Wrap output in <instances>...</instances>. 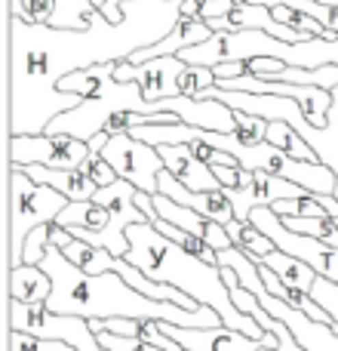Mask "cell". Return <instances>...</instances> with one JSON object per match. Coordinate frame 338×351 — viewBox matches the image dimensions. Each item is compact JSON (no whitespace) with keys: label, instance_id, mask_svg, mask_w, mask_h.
Masks as SVG:
<instances>
[{"label":"cell","instance_id":"7","mask_svg":"<svg viewBox=\"0 0 338 351\" xmlns=\"http://www.w3.org/2000/svg\"><path fill=\"white\" fill-rule=\"evenodd\" d=\"M90 142L65 133H37V136H10V164L53 167V170H80L90 158Z\"/></svg>","mask_w":338,"mask_h":351},{"label":"cell","instance_id":"33","mask_svg":"<svg viewBox=\"0 0 338 351\" xmlns=\"http://www.w3.org/2000/svg\"><path fill=\"white\" fill-rule=\"evenodd\" d=\"M206 0H181V16H200Z\"/></svg>","mask_w":338,"mask_h":351},{"label":"cell","instance_id":"32","mask_svg":"<svg viewBox=\"0 0 338 351\" xmlns=\"http://www.w3.org/2000/svg\"><path fill=\"white\" fill-rule=\"evenodd\" d=\"M212 71H216L218 84H222V80L243 77V74H249V68H246V62H222V65H216V68H212Z\"/></svg>","mask_w":338,"mask_h":351},{"label":"cell","instance_id":"36","mask_svg":"<svg viewBox=\"0 0 338 351\" xmlns=\"http://www.w3.org/2000/svg\"><path fill=\"white\" fill-rule=\"evenodd\" d=\"M261 351H277V348H261Z\"/></svg>","mask_w":338,"mask_h":351},{"label":"cell","instance_id":"25","mask_svg":"<svg viewBox=\"0 0 338 351\" xmlns=\"http://www.w3.org/2000/svg\"><path fill=\"white\" fill-rule=\"evenodd\" d=\"M10 351H77L68 342L55 339H40V336L22 333V330H10Z\"/></svg>","mask_w":338,"mask_h":351},{"label":"cell","instance_id":"30","mask_svg":"<svg viewBox=\"0 0 338 351\" xmlns=\"http://www.w3.org/2000/svg\"><path fill=\"white\" fill-rule=\"evenodd\" d=\"M237 3H240V0H206L203 10H200V19H222V16H228Z\"/></svg>","mask_w":338,"mask_h":351},{"label":"cell","instance_id":"3","mask_svg":"<svg viewBox=\"0 0 338 351\" xmlns=\"http://www.w3.org/2000/svg\"><path fill=\"white\" fill-rule=\"evenodd\" d=\"M129 253L123 259H129L135 268L148 274L151 280H164L172 284L175 290L187 293L191 299H197L200 305H209L222 315L224 327L240 330V333L252 336V339L265 342V348H277L280 339L274 333H265L259 321H252L249 315H243L231 299V290L224 284V271L212 262H203L200 256L187 253L185 247H179L175 241H169L166 234H160L154 222H135L127 228Z\"/></svg>","mask_w":338,"mask_h":351},{"label":"cell","instance_id":"13","mask_svg":"<svg viewBox=\"0 0 338 351\" xmlns=\"http://www.w3.org/2000/svg\"><path fill=\"white\" fill-rule=\"evenodd\" d=\"M154 206H157V216L166 219V222H172L175 228L181 231H191V234H197L200 241H206L216 253H222V250H231L234 247V241H231V234L224 231L222 222H216V219H206L203 213L191 210V206H181L175 204L172 197H166V194H154Z\"/></svg>","mask_w":338,"mask_h":351},{"label":"cell","instance_id":"27","mask_svg":"<svg viewBox=\"0 0 338 351\" xmlns=\"http://www.w3.org/2000/svg\"><path fill=\"white\" fill-rule=\"evenodd\" d=\"M268 123L265 117L246 114V111H237V136H240L246 145H259V142L268 139Z\"/></svg>","mask_w":338,"mask_h":351},{"label":"cell","instance_id":"19","mask_svg":"<svg viewBox=\"0 0 338 351\" xmlns=\"http://www.w3.org/2000/svg\"><path fill=\"white\" fill-rule=\"evenodd\" d=\"M53 293V280L40 265L10 268V299L18 302H47Z\"/></svg>","mask_w":338,"mask_h":351},{"label":"cell","instance_id":"28","mask_svg":"<svg viewBox=\"0 0 338 351\" xmlns=\"http://www.w3.org/2000/svg\"><path fill=\"white\" fill-rule=\"evenodd\" d=\"M86 176H90L92 182H96L99 188H108V185H114L120 176H117V170L108 164V160L102 158V152H90V158L83 160V167H80Z\"/></svg>","mask_w":338,"mask_h":351},{"label":"cell","instance_id":"2","mask_svg":"<svg viewBox=\"0 0 338 351\" xmlns=\"http://www.w3.org/2000/svg\"><path fill=\"white\" fill-rule=\"evenodd\" d=\"M40 268L53 280L47 305L62 315H77L86 321H111V317H135V321H166L175 327H197L212 330L224 327L222 315L209 305H200L197 311L181 308L175 302H157V299L129 287L117 271L90 274L77 268L55 243H49Z\"/></svg>","mask_w":338,"mask_h":351},{"label":"cell","instance_id":"26","mask_svg":"<svg viewBox=\"0 0 338 351\" xmlns=\"http://www.w3.org/2000/svg\"><path fill=\"white\" fill-rule=\"evenodd\" d=\"M49 243H53V225H40V228H34L28 237H25V265H40L43 256H47Z\"/></svg>","mask_w":338,"mask_h":351},{"label":"cell","instance_id":"37","mask_svg":"<svg viewBox=\"0 0 338 351\" xmlns=\"http://www.w3.org/2000/svg\"><path fill=\"white\" fill-rule=\"evenodd\" d=\"M102 351H108V348H102Z\"/></svg>","mask_w":338,"mask_h":351},{"label":"cell","instance_id":"22","mask_svg":"<svg viewBox=\"0 0 338 351\" xmlns=\"http://www.w3.org/2000/svg\"><path fill=\"white\" fill-rule=\"evenodd\" d=\"M96 6L92 0H55V12H53V28H71V31H83L92 25L96 19Z\"/></svg>","mask_w":338,"mask_h":351},{"label":"cell","instance_id":"17","mask_svg":"<svg viewBox=\"0 0 338 351\" xmlns=\"http://www.w3.org/2000/svg\"><path fill=\"white\" fill-rule=\"evenodd\" d=\"M25 173L34 182H40V185H53L55 191H62L68 200H92L99 191V185L83 170H53V167L28 164Z\"/></svg>","mask_w":338,"mask_h":351},{"label":"cell","instance_id":"5","mask_svg":"<svg viewBox=\"0 0 338 351\" xmlns=\"http://www.w3.org/2000/svg\"><path fill=\"white\" fill-rule=\"evenodd\" d=\"M68 204L71 200L53 185H40L25 167L10 164V268L25 265V237L40 225H55Z\"/></svg>","mask_w":338,"mask_h":351},{"label":"cell","instance_id":"8","mask_svg":"<svg viewBox=\"0 0 338 351\" xmlns=\"http://www.w3.org/2000/svg\"><path fill=\"white\" fill-rule=\"evenodd\" d=\"M102 158L114 167L120 179L133 182L139 191L157 194V176L166 170L164 158H160V148L148 145V142L135 139L129 133H117L102 148Z\"/></svg>","mask_w":338,"mask_h":351},{"label":"cell","instance_id":"11","mask_svg":"<svg viewBox=\"0 0 338 351\" xmlns=\"http://www.w3.org/2000/svg\"><path fill=\"white\" fill-rule=\"evenodd\" d=\"M224 194H228L231 204H234V216L240 219V222H249V213H252L255 206H274L277 200L304 197V194H311V191L289 179H280V176H271L265 170H252V179H249L246 185L224 188Z\"/></svg>","mask_w":338,"mask_h":351},{"label":"cell","instance_id":"35","mask_svg":"<svg viewBox=\"0 0 338 351\" xmlns=\"http://www.w3.org/2000/svg\"><path fill=\"white\" fill-rule=\"evenodd\" d=\"M335 200H338V182H335Z\"/></svg>","mask_w":338,"mask_h":351},{"label":"cell","instance_id":"18","mask_svg":"<svg viewBox=\"0 0 338 351\" xmlns=\"http://www.w3.org/2000/svg\"><path fill=\"white\" fill-rule=\"evenodd\" d=\"M259 265H268L286 287L302 290V293H308V296H311V287H314L317 274H320L317 268H311L308 262L296 259V256H286V253H280V250H271L268 256H261Z\"/></svg>","mask_w":338,"mask_h":351},{"label":"cell","instance_id":"14","mask_svg":"<svg viewBox=\"0 0 338 351\" xmlns=\"http://www.w3.org/2000/svg\"><path fill=\"white\" fill-rule=\"evenodd\" d=\"M157 191L166 194V197H172L175 204L181 206H191V210L203 213L206 219H216V222L228 225L234 216V204H231V197L224 194V188H218V191H194V188H187L185 182H179L169 170H164L157 176Z\"/></svg>","mask_w":338,"mask_h":351},{"label":"cell","instance_id":"34","mask_svg":"<svg viewBox=\"0 0 338 351\" xmlns=\"http://www.w3.org/2000/svg\"><path fill=\"white\" fill-rule=\"evenodd\" d=\"M317 3H326V6H338V0H317Z\"/></svg>","mask_w":338,"mask_h":351},{"label":"cell","instance_id":"9","mask_svg":"<svg viewBox=\"0 0 338 351\" xmlns=\"http://www.w3.org/2000/svg\"><path fill=\"white\" fill-rule=\"evenodd\" d=\"M222 90H243V93H265V96H289L298 102L304 121L311 127H323L333 108V90H323V86H311V84H286V80H265L255 77V74H243V77H231L222 80Z\"/></svg>","mask_w":338,"mask_h":351},{"label":"cell","instance_id":"16","mask_svg":"<svg viewBox=\"0 0 338 351\" xmlns=\"http://www.w3.org/2000/svg\"><path fill=\"white\" fill-rule=\"evenodd\" d=\"M212 34H216V31L209 28V22H206V19H200V16H181L179 22H175V28L169 31L164 40L154 43V47L139 49V53H133L127 62H133V65H142V62L157 59V56H179L181 49L197 47V43H206Z\"/></svg>","mask_w":338,"mask_h":351},{"label":"cell","instance_id":"23","mask_svg":"<svg viewBox=\"0 0 338 351\" xmlns=\"http://www.w3.org/2000/svg\"><path fill=\"white\" fill-rule=\"evenodd\" d=\"M216 84H218V77H216V71H212V68L187 65L185 71H181V77H179V93H181V96L197 99L200 93L209 90V86H216Z\"/></svg>","mask_w":338,"mask_h":351},{"label":"cell","instance_id":"20","mask_svg":"<svg viewBox=\"0 0 338 351\" xmlns=\"http://www.w3.org/2000/svg\"><path fill=\"white\" fill-rule=\"evenodd\" d=\"M265 142H271L274 148H280V152L292 154V158H298V160H320L314 148L308 145V139H304L289 121H271L268 123V139Z\"/></svg>","mask_w":338,"mask_h":351},{"label":"cell","instance_id":"21","mask_svg":"<svg viewBox=\"0 0 338 351\" xmlns=\"http://www.w3.org/2000/svg\"><path fill=\"white\" fill-rule=\"evenodd\" d=\"M224 231L231 234V241H234L237 250H243V253H249L255 262H261V256H268L274 247V241L265 234V231H259L252 222H240V219H231L228 225H224Z\"/></svg>","mask_w":338,"mask_h":351},{"label":"cell","instance_id":"31","mask_svg":"<svg viewBox=\"0 0 338 351\" xmlns=\"http://www.w3.org/2000/svg\"><path fill=\"white\" fill-rule=\"evenodd\" d=\"M92 6H96L99 12H102L108 22H123V0H92Z\"/></svg>","mask_w":338,"mask_h":351},{"label":"cell","instance_id":"6","mask_svg":"<svg viewBox=\"0 0 338 351\" xmlns=\"http://www.w3.org/2000/svg\"><path fill=\"white\" fill-rule=\"evenodd\" d=\"M10 330H22V333L40 336V339L68 342L77 351H102L99 336L86 317L77 315H62L53 311L47 302H18L10 299Z\"/></svg>","mask_w":338,"mask_h":351},{"label":"cell","instance_id":"4","mask_svg":"<svg viewBox=\"0 0 338 351\" xmlns=\"http://www.w3.org/2000/svg\"><path fill=\"white\" fill-rule=\"evenodd\" d=\"M197 99H218V102L231 105L234 111H246V114L265 117V121H289L292 127L308 139V145L317 152V158L338 173V86L333 90V108H329V117L323 127H311V123L304 121L298 102L289 96H265V93H243V90L209 86V90H203Z\"/></svg>","mask_w":338,"mask_h":351},{"label":"cell","instance_id":"24","mask_svg":"<svg viewBox=\"0 0 338 351\" xmlns=\"http://www.w3.org/2000/svg\"><path fill=\"white\" fill-rule=\"evenodd\" d=\"M55 12V0H10V16H18L25 22L49 25Z\"/></svg>","mask_w":338,"mask_h":351},{"label":"cell","instance_id":"1","mask_svg":"<svg viewBox=\"0 0 338 351\" xmlns=\"http://www.w3.org/2000/svg\"><path fill=\"white\" fill-rule=\"evenodd\" d=\"M123 22L96 12L90 28H53L10 16V136L47 133L49 121L77 108L83 96L59 80L105 62H127L160 43L181 19V0H123Z\"/></svg>","mask_w":338,"mask_h":351},{"label":"cell","instance_id":"10","mask_svg":"<svg viewBox=\"0 0 338 351\" xmlns=\"http://www.w3.org/2000/svg\"><path fill=\"white\" fill-rule=\"evenodd\" d=\"M185 68H187V62H181L179 56H157V59H148L142 65L114 62V80H120V84H139L148 102H160V99L181 96L179 77Z\"/></svg>","mask_w":338,"mask_h":351},{"label":"cell","instance_id":"15","mask_svg":"<svg viewBox=\"0 0 338 351\" xmlns=\"http://www.w3.org/2000/svg\"><path fill=\"white\" fill-rule=\"evenodd\" d=\"M157 148L166 170L179 182H185L187 188H194V191H218L222 188L216 170L203 158H197V152L191 145H157Z\"/></svg>","mask_w":338,"mask_h":351},{"label":"cell","instance_id":"29","mask_svg":"<svg viewBox=\"0 0 338 351\" xmlns=\"http://www.w3.org/2000/svg\"><path fill=\"white\" fill-rule=\"evenodd\" d=\"M311 296H314V302L323 305L338 324V280H329L326 274H317L314 287H311Z\"/></svg>","mask_w":338,"mask_h":351},{"label":"cell","instance_id":"12","mask_svg":"<svg viewBox=\"0 0 338 351\" xmlns=\"http://www.w3.org/2000/svg\"><path fill=\"white\" fill-rule=\"evenodd\" d=\"M160 327H164L169 339H175L185 351H261L265 348V342L231 327L197 330V327H175V324H166V321H160Z\"/></svg>","mask_w":338,"mask_h":351}]
</instances>
